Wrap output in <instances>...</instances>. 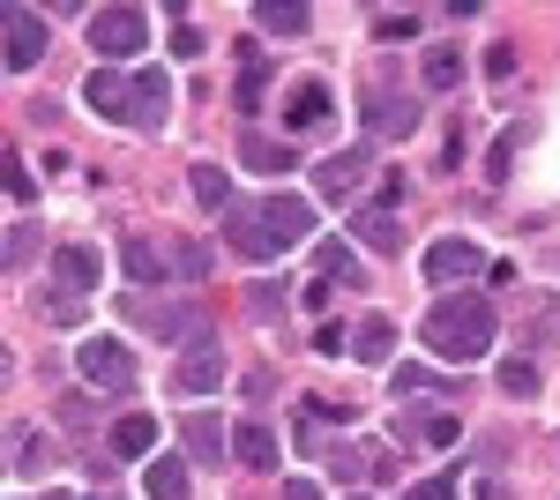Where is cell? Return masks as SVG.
<instances>
[{
    "label": "cell",
    "instance_id": "1",
    "mask_svg": "<svg viewBox=\"0 0 560 500\" xmlns=\"http://www.w3.org/2000/svg\"><path fill=\"white\" fill-rule=\"evenodd\" d=\"M493 336H501V314H493L486 292H441L427 306V322H419V344H427L433 359H456V367L486 359Z\"/></svg>",
    "mask_w": 560,
    "mask_h": 500
},
{
    "label": "cell",
    "instance_id": "2",
    "mask_svg": "<svg viewBox=\"0 0 560 500\" xmlns=\"http://www.w3.org/2000/svg\"><path fill=\"white\" fill-rule=\"evenodd\" d=\"M128 322H135V329H150L158 344H179V351H187L195 336H210V314H202L195 299H142V292H135L128 299Z\"/></svg>",
    "mask_w": 560,
    "mask_h": 500
},
{
    "label": "cell",
    "instance_id": "3",
    "mask_svg": "<svg viewBox=\"0 0 560 500\" xmlns=\"http://www.w3.org/2000/svg\"><path fill=\"white\" fill-rule=\"evenodd\" d=\"M359 120H366L374 142H404V135H419L427 105H419V97H404V90H388V83H374V90H359Z\"/></svg>",
    "mask_w": 560,
    "mask_h": 500
},
{
    "label": "cell",
    "instance_id": "4",
    "mask_svg": "<svg viewBox=\"0 0 560 500\" xmlns=\"http://www.w3.org/2000/svg\"><path fill=\"white\" fill-rule=\"evenodd\" d=\"M90 45H97L105 68H113V60H135V53L150 45V15H142V8H97V15H90Z\"/></svg>",
    "mask_w": 560,
    "mask_h": 500
},
{
    "label": "cell",
    "instance_id": "5",
    "mask_svg": "<svg viewBox=\"0 0 560 500\" xmlns=\"http://www.w3.org/2000/svg\"><path fill=\"white\" fill-rule=\"evenodd\" d=\"M75 374H83L90 388H105V396H128V388H135V359H128V344L90 336L83 351H75Z\"/></svg>",
    "mask_w": 560,
    "mask_h": 500
},
{
    "label": "cell",
    "instance_id": "6",
    "mask_svg": "<svg viewBox=\"0 0 560 500\" xmlns=\"http://www.w3.org/2000/svg\"><path fill=\"white\" fill-rule=\"evenodd\" d=\"M217 381H224V336H195L187 351H179V367H173V388H187V396H210Z\"/></svg>",
    "mask_w": 560,
    "mask_h": 500
},
{
    "label": "cell",
    "instance_id": "7",
    "mask_svg": "<svg viewBox=\"0 0 560 500\" xmlns=\"http://www.w3.org/2000/svg\"><path fill=\"white\" fill-rule=\"evenodd\" d=\"M261 232H269L277 254L300 247L306 232H314V202H306V195H269V202H261Z\"/></svg>",
    "mask_w": 560,
    "mask_h": 500
},
{
    "label": "cell",
    "instance_id": "8",
    "mask_svg": "<svg viewBox=\"0 0 560 500\" xmlns=\"http://www.w3.org/2000/svg\"><path fill=\"white\" fill-rule=\"evenodd\" d=\"M120 269H128L135 284H165V277H179V269H173V232H165V240L128 232V240H120Z\"/></svg>",
    "mask_w": 560,
    "mask_h": 500
},
{
    "label": "cell",
    "instance_id": "9",
    "mask_svg": "<svg viewBox=\"0 0 560 500\" xmlns=\"http://www.w3.org/2000/svg\"><path fill=\"white\" fill-rule=\"evenodd\" d=\"M52 31H45L38 8H8V75H23V68H38Z\"/></svg>",
    "mask_w": 560,
    "mask_h": 500
},
{
    "label": "cell",
    "instance_id": "10",
    "mask_svg": "<svg viewBox=\"0 0 560 500\" xmlns=\"http://www.w3.org/2000/svg\"><path fill=\"white\" fill-rule=\"evenodd\" d=\"M471 269H493L471 240H433V247H427V284H441V292H456Z\"/></svg>",
    "mask_w": 560,
    "mask_h": 500
},
{
    "label": "cell",
    "instance_id": "11",
    "mask_svg": "<svg viewBox=\"0 0 560 500\" xmlns=\"http://www.w3.org/2000/svg\"><path fill=\"white\" fill-rule=\"evenodd\" d=\"M83 105L97 113V120H128L135 127V75H120V68H97L83 83Z\"/></svg>",
    "mask_w": 560,
    "mask_h": 500
},
{
    "label": "cell",
    "instance_id": "12",
    "mask_svg": "<svg viewBox=\"0 0 560 500\" xmlns=\"http://www.w3.org/2000/svg\"><path fill=\"white\" fill-rule=\"evenodd\" d=\"M217 224H224V247L247 254V261H269V254H277V247H269V232H261V202H232Z\"/></svg>",
    "mask_w": 560,
    "mask_h": 500
},
{
    "label": "cell",
    "instance_id": "13",
    "mask_svg": "<svg viewBox=\"0 0 560 500\" xmlns=\"http://www.w3.org/2000/svg\"><path fill=\"white\" fill-rule=\"evenodd\" d=\"M351 240H359V247H374V254H404V217H396L388 202L351 209Z\"/></svg>",
    "mask_w": 560,
    "mask_h": 500
},
{
    "label": "cell",
    "instance_id": "14",
    "mask_svg": "<svg viewBox=\"0 0 560 500\" xmlns=\"http://www.w3.org/2000/svg\"><path fill=\"white\" fill-rule=\"evenodd\" d=\"M366 172H374V150H345V158H322L314 187H322L329 202H351V195L366 187Z\"/></svg>",
    "mask_w": 560,
    "mask_h": 500
},
{
    "label": "cell",
    "instance_id": "15",
    "mask_svg": "<svg viewBox=\"0 0 560 500\" xmlns=\"http://www.w3.org/2000/svg\"><path fill=\"white\" fill-rule=\"evenodd\" d=\"M179 441H187V456H195V463H224V456H232V433H224V418H217V411H187V418H179Z\"/></svg>",
    "mask_w": 560,
    "mask_h": 500
},
{
    "label": "cell",
    "instance_id": "16",
    "mask_svg": "<svg viewBox=\"0 0 560 500\" xmlns=\"http://www.w3.org/2000/svg\"><path fill=\"white\" fill-rule=\"evenodd\" d=\"M45 292H60V299L97 292V254H90V247H60V254H52V284H45Z\"/></svg>",
    "mask_w": 560,
    "mask_h": 500
},
{
    "label": "cell",
    "instance_id": "17",
    "mask_svg": "<svg viewBox=\"0 0 560 500\" xmlns=\"http://www.w3.org/2000/svg\"><path fill=\"white\" fill-rule=\"evenodd\" d=\"M337 113V97H329V83H292L284 90V127L292 135H306V127H322Z\"/></svg>",
    "mask_w": 560,
    "mask_h": 500
},
{
    "label": "cell",
    "instance_id": "18",
    "mask_svg": "<svg viewBox=\"0 0 560 500\" xmlns=\"http://www.w3.org/2000/svg\"><path fill=\"white\" fill-rule=\"evenodd\" d=\"M232 456L247 463V470H261V478H269V470L284 463V449H277V433H269L261 418H247V426H232Z\"/></svg>",
    "mask_w": 560,
    "mask_h": 500
},
{
    "label": "cell",
    "instance_id": "19",
    "mask_svg": "<svg viewBox=\"0 0 560 500\" xmlns=\"http://www.w3.org/2000/svg\"><path fill=\"white\" fill-rule=\"evenodd\" d=\"M165 113H173L165 68H142V75H135V127H165Z\"/></svg>",
    "mask_w": 560,
    "mask_h": 500
},
{
    "label": "cell",
    "instance_id": "20",
    "mask_svg": "<svg viewBox=\"0 0 560 500\" xmlns=\"http://www.w3.org/2000/svg\"><path fill=\"white\" fill-rule=\"evenodd\" d=\"M8 470H15V478H38V470H52V433H38V426H15Z\"/></svg>",
    "mask_w": 560,
    "mask_h": 500
},
{
    "label": "cell",
    "instance_id": "21",
    "mask_svg": "<svg viewBox=\"0 0 560 500\" xmlns=\"http://www.w3.org/2000/svg\"><path fill=\"white\" fill-rule=\"evenodd\" d=\"M351 359H366V367L396 359V322H388V314H366V322L351 329Z\"/></svg>",
    "mask_w": 560,
    "mask_h": 500
},
{
    "label": "cell",
    "instance_id": "22",
    "mask_svg": "<svg viewBox=\"0 0 560 500\" xmlns=\"http://www.w3.org/2000/svg\"><path fill=\"white\" fill-rule=\"evenodd\" d=\"M150 449H158V418H150V411H128L120 426H113V456H120V463L150 456Z\"/></svg>",
    "mask_w": 560,
    "mask_h": 500
},
{
    "label": "cell",
    "instance_id": "23",
    "mask_svg": "<svg viewBox=\"0 0 560 500\" xmlns=\"http://www.w3.org/2000/svg\"><path fill=\"white\" fill-rule=\"evenodd\" d=\"M261 97H269V68H261L255 45H240V90H232V105L240 113H261Z\"/></svg>",
    "mask_w": 560,
    "mask_h": 500
},
{
    "label": "cell",
    "instance_id": "24",
    "mask_svg": "<svg viewBox=\"0 0 560 500\" xmlns=\"http://www.w3.org/2000/svg\"><path fill=\"white\" fill-rule=\"evenodd\" d=\"M322 463H329V478H345V486L374 478V456H366V441H329V449H322Z\"/></svg>",
    "mask_w": 560,
    "mask_h": 500
},
{
    "label": "cell",
    "instance_id": "25",
    "mask_svg": "<svg viewBox=\"0 0 560 500\" xmlns=\"http://www.w3.org/2000/svg\"><path fill=\"white\" fill-rule=\"evenodd\" d=\"M187 187H195V202L217 209V217L240 202V195H232V172H224V165H195V172H187Z\"/></svg>",
    "mask_w": 560,
    "mask_h": 500
},
{
    "label": "cell",
    "instance_id": "26",
    "mask_svg": "<svg viewBox=\"0 0 560 500\" xmlns=\"http://www.w3.org/2000/svg\"><path fill=\"white\" fill-rule=\"evenodd\" d=\"M142 493H150V500H187V463H179V456H150Z\"/></svg>",
    "mask_w": 560,
    "mask_h": 500
},
{
    "label": "cell",
    "instance_id": "27",
    "mask_svg": "<svg viewBox=\"0 0 560 500\" xmlns=\"http://www.w3.org/2000/svg\"><path fill=\"white\" fill-rule=\"evenodd\" d=\"M523 142H530V120H509V127H501V142L486 150V179H493V187L516 172V150H523Z\"/></svg>",
    "mask_w": 560,
    "mask_h": 500
},
{
    "label": "cell",
    "instance_id": "28",
    "mask_svg": "<svg viewBox=\"0 0 560 500\" xmlns=\"http://www.w3.org/2000/svg\"><path fill=\"white\" fill-rule=\"evenodd\" d=\"M255 23H261V31H277V38H306L314 8H300V0H292V8H284V0H261V8H255Z\"/></svg>",
    "mask_w": 560,
    "mask_h": 500
},
{
    "label": "cell",
    "instance_id": "29",
    "mask_svg": "<svg viewBox=\"0 0 560 500\" xmlns=\"http://www.w3.org/2000/svg\"><path fill=\"white\" fill-rule=\"evenodd\" d=\"M464 83V45H427V90H456Z\"/></svg>",
    "mask_w": 560,
    "mask_h": 500
},
{
    "label": "cell",
    "instance_id": "30",
    "mask_svg": "<svg viewBox=\"0 0 560 500\" xmlns=\"http://www.w3.org/2000/svg\"><path fill=\"white\" fill-rule=\"evenodd\" d=\"M322 277H329V284H366V269H359V254H351L345 240H322Z\"/></svg>",
    "mask_w": 560,
    "mask_h": 500
},
{
    "label": "cell",
    "instance_id": "31",
    "mask_svg": "<svg viewBox=\"0 0 560 500\" xmlns=\"http://www.w3.org/2000/svg\"><path fill=\"white\" fill-rule=\"evenodd\" d=\"M240 150H247V165H255V172H292V158H300V150H284L277 135H247Z\"/></svg>",
    "mask_w": 560,
    "mask_h": 500
},
{
    "label": "cell",
    "instance_id": "32",
    "mask_svg": "<svg viewBox=\"0 0 560 500\" xmlns=\"http://www.w3.org/2000/svg\"><path fill=\"white\" fill-rule=\"evenodd\" d=\"M45 254V232L38 224H8V269H31Z\"/></svg>",
    "mask_w": 560,
    "mask_h": 500
},
{
    "label": "cell",
    "instance_id": "33",
    "mask_svg": "<svg viewBox=\"0 0 560 500\" xmlns=\"http://www.w3.org/2000/svg\"><path fill=\"white\" fill-rule=\"evenodd\" d=\"M501 388H509V396H523V404H530V396H538V359H501Z\"/></svg>",
    "mask_w": 560,
    "mask_h": 500
},
{
    "label": "cell",
    "instance_id": "34",
    "mask_svg": "<svg viewBox=\"0 0 560 500\" xmlns=\"http://www.w3.org/2000/svg\"><path fill=\"white\" fill-rule=\"evenodd\" d=\"M173 269L187 277V284H195V277H210V247H202V240H179V232H173Z\"/></svg>",
    "mask_w": 560,
    "mask_h": 500
},
{
    "label": "cell",
    "instance_id": "35",
    "mask_svg": "<svg viewBox=\"0 0 560 500\" xmlns=\"http://www.w3.org/2000/svg\"><path fill=\"white\" fill-rule=\"evenodd\" d=\"M38 322H52V329H75V322H83V299H60V292H38Z\"/></svg>",
    "mask_w": 560,
    "mask_h": 500
},
{
    "label": "cell",
    "instance_id": "36",
    "mask_svg": "<svg viewBox=\"0 0 560 500\" xmlns=\"http://www.w3.org/2000/svg\"><path fill=\"white\" fill-rule=\"evenodd\" d=\"M411 31H419V15H411V8H404V15H396V8H382V15H374V38H382V45H404Z\"/></svg>",
    "mask_w": 560,
    "mask_h": 500
},
{
    "label": "cell",
    "instance_id": "37",
    "mask_svg": "<svg viewBox=\"0 0 560 500\" xmlns=\"http://www.w3.org/2000/svg\"><path fill=\"white\" fill-rule=\"evenodd\" d=\"M8 202H15V209L38 202V179H31V165H23V158H8Z\"/></svg>",
    "mask_w": 560,
    "mask_h": 500
},
{
    "label": "cell",
    "instance_id": "38",
    "mask_svg": "<svg viewBox=\"0 0 560 500\" xmlns=\"http://www.w3.org/2000/svg\"><path fill=\"white\" fill-rule=\"evenodd\" d=\"M247 314H255V322H277V314H284V284H255V292H247Z\"/></svg>",
    "mask_w": 560,
    "mask_h": 500
},
{
    "label": "cell",
    "instance_id": "39",
    "mask_svg": "<svg viewBox=\"0 0 560 500\" xmlns=\"http://www.w3.org/2000/svg\"><path fill=\"white\" fill-rule=\"evenodd\" d=\"M486 75H493V83H509V75H516V45H509V38L486 45Z\"/></svg>",
    "mask_w": 560,
    "mask_h": 500
},
{
    "label": "cell",
    "instance_id": "40",
    "mask_svg": "<svg viewBox=\"0 0 560 500\" xmlns=\"http://www.w3.org/2000/svg\"><path fill=\"white\" fill-rule=\"evenodd\" d=\"M404 500H456V478H448V470H441V478H419Z\"/></svg>",
    "mask_w": 560,
    "mask_h": 500
},
{
    "label": "cell",
    "instance_id": "41",
    "mask_svg": "<svg viewBox=\"0 0 560 500\" xmlns=\"http://www.w3.org/2000/svg\"><path fill=\"white\" fill-rule=\"evenodd\" d=\"M314 351H322V359H337V351H345V329H337V322H322V329H314Z\"/></svg>",
    "mask_w": 560,
    "mask_h": 500
},
{
    "label": "cell",
    "instance_id": "42",
    "mask_svg": "<svg viewBox=\"0 0 560 500\" xmlns=\"http://www.w3.org/2000/svg\"><path fill=\"white\" fill-rule=\"evenodd\" d=\"M173 53H179V60H202V31H187V23H179V31H173Z\"/></svg>",
    "mask_w": 560,
    "mask_h": 500
},
{
    "label": "cell",
    "instance_id": "43",
    "mask_svg": "<svg viewBox=\"0 0 560 500\" xmlns=\"http://www.w3.org/2000/svg\"><path fill=\"white\" fill-rule=\"evenodd\" d=\"M261 404H269V374L255 367V374H247V411H261Z\"/></svg>",
    "mask_w": 560,
    "mask_h": 500
},
{
    "label": "cell",
    "instance_id": "44",
    "mask_svg": "<svg viewBox=\"0 0 560 500\" xmlns=\"http://www.w3.org/2000/svg\"><path fill=\"white\" fill-rule=\"evenodd\" d=\"M284 500H322V493H314L306 478H292V486H284Z\"/></svg>",
    "mask_w": 560,
    "mask_h": 500
},
{
    "label": "cell",
    "instance_id": "45",
    "mask_svg": "<svg viewBox=\"0 0 560 500\" xmlns=\"http://www.w3.org/2000/svg\"><path fill=\"white\" fill-rule=\"evenodd\" d=\"M553 314H560V306H553Z\"/></svg>",
    "mask_w": 560,
    "mask_h": 500
}]
</instances>
